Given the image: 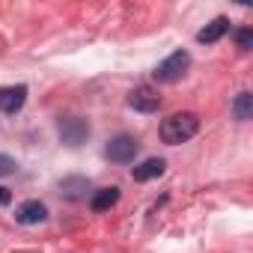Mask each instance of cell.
<instances>
[{"label":"cell","instance_id":"7","mask_svg":"<svg viewBox=\"0 0 253 253\" xmlns=\"http://www.w3.org/2000/svg\"><path fill=\"white\" fill-rule=\"evenodd\" d=\"M27 101V86L24 84H15V86H0V110L3 113H18Z\"/></svg>","mask_w":253,"mask_h":253},{"label":"cell","instance_id":"8","mask_svg":"<svg viewBox=\"0 0 253 253\" xmlns=\"http://www.w3.org/2000/svg\"><path fill=\"white\" fill-rule=\"evenodd\" d=\"M226 33H229V18L217 15L214 21H209V24L197 33V42H203V45H214V42H220Z\"/></svg>","mask_w":253,"mask_h":253},{"label":"cell","instance_id":"15","mask_svg":"<svg viewBox=\"0 0 253 253\" xmlns=\"http://www.w3.org/2000/svg\"><path fill=\"white\" fill-rule=\"evenodd\" d=\"M12 200V194H9V188H3V185H0V206H6Z\"/></svg>","mask_w":253,"mask_h":253},{"label":"cell","instance_id":"1","mask_svg":"<svg viewBox=\"0 0 253 253\" xmlns=\"http://www.w3.org/2000/svg\"><path fill=\"white\" fill-rule=\"evenodd\" d=\"M197 131H200V116L191 113V110H182V113L167 116V119L161 122V128H158V134H161V140H164L167 146L188 143Z\"/></svg>","mask_w":253,"mask_h":253},{"label":"cell","instance_id":"14","mask_svg":"<svg viewBox=\"0 0 253 253\" xmlns=\"http://www.w3.org/2000/svg\"><path fill=\"white\" fill-rule=\"evenodd\" d=\"M9 173H15V161L9 155H0V176H9Z\"/></svg>","mask_w":253,"mask_h":253},{"label":"cell","instance_id":"13","mask_svg":"<svg viewBox=\"0 0 253 253\" xmlns=\"http://www.w3.org/2000/svg\"><path fill=\"white\" fill-rule=\"evenodd\" d=\"M235 45H238L241 51H247V48L253 45V30H250V27H241V30L235 33Z\"/></svg>","mask_w":253,"mask_h":253},{"label":"cell","instance_id":"3","mask_svg":"<svg viewBox=\"0 0 253 253\" xmlns=\"http://www.w3.org/2000/svg\"><path fill=\"white\" fill-rule=\"evenodd\" d=\"M137 152H140V140L131 137V134H116V137L107 140V146H104V158H107L110 164H131Z\"/></svg>","mask_w":253,"mask_h":253},{"label":"cell","instance_id":"6","mask_svg":"<svg viewBox=\"0 0 253 253\" xmlns=\"http://www.w3.org/2000/svg\"><path fill=\"white\" fill-rule=\"evenodd\" d=\"M15 220H18L21 226H36V223L48 220V206L39 203V200H27V203H21V206L15 209Z\"/></svg>","mask_w":253,"mask_h":253},{"label":"cell","instance_id":"2","mask_svg":"<svg viewBox=\"0 0 253 253\" xmlns=\"http://www.w3.org/2000/svg\"><path fill=\"white\" fill-rule=\"evenodd\" d=\"M191 69V54L188 51H173L167 60H161L158 66H155V72H152V78L158 81V84H176V81H182V75Z\"/></svg>","mask_w":253,"mask_h":253},{"label":"cell","instance_id":"11","mask_svg":"<svg viewBox=\"0 0 253 253\" xmlns=\"http://www.w3.org/2000/svg\"><path fill=\"white\" fill-rule=\"evenodd\" d=\"M86 191H89V182L81 179V176H72V179H63V182H60V194H63L66 200H84Z\"/></svg>","mask_w":253,"mask_h":253},{"label":"cell","instance_id":"12","mask_svg":"<svg viewBox=\"0 0 253 253\" xmlns=\"http://www.w3.org/2000/svg\"><path fill=\"white\" fill-rule=\"evenodd\" d=\"M232 116H235L238 122H247V119L253 116V95H250L247 89H241V92L235 95V101H232Z\"/></svg>","mask_w":253,"mask_h":253},{"label":"cell","instance_id":"10","mask_svg":"<svg viewBox=\"0 0 253 253\" xmlns=\"http://www.w3.org/2000/svg\"><path fill=\"white\" fill-rule=\"evenodd\" d=\"M119 203V188H98L92 197H89V209L92 211H107V209H113Z\"/></svg>","mask_w":253,"mask_h":253},{"label":"cell","instance_id":"5","mask_svg":"<svg viewBox=\"0 0 253 253\" xmlns=\"http://www.w3.org/2000/svg\"><path fill=\"white\" fill-rule=\"evenodd\" d=\"M128 107H134V110H140V113H155V110L161 107V95H158L155 86L140 84V86H134V89L128 92Z\"/></svg>","mask_w":253,"mask_h":253},{"label":"cell","instance_id":"4","mask_svg":"<svg viewBox=\"0 0 253 253\" xmlns=\"http://www.w3.org/2000/svg\"><path fill=\"white\" fill-rule=\"evenodd\" d=\"M57 131H60V140H63L66 146H81V143H86V137H89V122L81 119V116H69V119L60 122Z\"/></svg>","mask_w":253,"mask_h":253},{"label":"cell","instance_id":"9","mask_svg":"<svg viewBox=\"0 0 253 253\" xmlns=\"http://www.w3.org/2000/svg\"><path fill=\"white\" fill-rule=\"evenodd\" d=\"M164 170H167V161L164 158H146L143 164H137L131 170V179L134 182H152V179L164 176Z\"/></svg>","mask_w":253,"mask_h":253}]
</instances>
